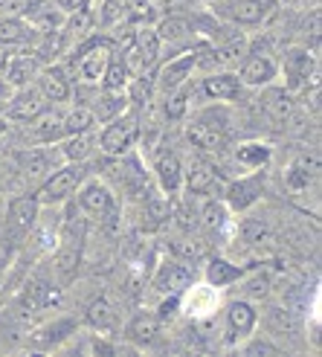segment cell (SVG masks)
Instances as JSON below:
<instances>
[{
    "label": "cell",
    "instance_id": "6da1fadb",
    "mask_svg": "<svg viewBox=\"0 0 322 357\" xmlns=\"http://www.w3.org/2000/svg\"><path fill=\"white\" fill-rule=\"evenodd\" d=\"M139 139V119L134 114H119L111 119V125L102 131L99 146L105 154H128Z\"/></svg>",
    "mask_w": 322,
    "mask_h": 357
},
{
    "label": "cell",
    "instance_id": "7a4b0ae2",
    "mask_svg": "<svg viewBox=\"0 0 322 357\" xmlns=\"http://www.w3.org/2000/svg\"><path fill=\"white\" fill-rule=\"evenodd\" d=\"M84 174L87 169L82 163H70V166H61L56 169L49 177H44V183L38 189V201L44 204H59L64 198H70L82 183H84Z\"/></svg>",
    "mask_w": 322,
    "mask_h": 357
},
{
    "label": "cell",
    "instance_id": "3957f363",
    "mask_svg": "<svg viewBox=\"0 0 322 357\" xmlns=\"http://www.w3.org/2000/svg\"><path fill=\"white\" fill-rule=\"evenodd\" d=\"M189 142L198 149H206V151H218L224 142H227V131H224V116L218 114L215 116V111H204L198 119H194L189 125L186 131Z\"/></svg>",
    "mask_w": 322,
    "mask_h": 357
},
{
    "label": "cell",
    "instance_id": "277c9868",
    "mask_svg": "<svg viewBox=\"0 0 322 357\" xmlns=\"http://www.w3.org/2000/svg\"><path fill=\"white\" fill-rule=\"evenodd\" d=\"M111 61V44L107 41H91L79 50V76L84 82H102V73Z\"/></svg>",
    "mask_w": 322,
    "mask_h": 357
},
{
    "label": "cell",
    "instance_id": "5b68a950",
    "mask_svg": "<svg viewBox=\"0 0 322 357\" xmlns=\"http://www.w3.org/2000/svg\"><path fill=\"white\" fill-rule=\"evenodd\" d=\"M192 282H194V271H192L189 264H181V261H166V264L157 271V276H154V288H157L160 294L181 296Z\"/></svg>",
    "mask_w": 322,
    "mask_h": 357
},
{
    "label": "cell",
    "instance_id": "8992f818",
    "mask_svg": "<svg viewBox=\"0 0 322 357\" xmlns=\"http://www.w3.org/2000/svg\"><path fill=\"white\" fill-rule=\"evenodd\" d=\"M279 73V67L270 56H259V52H253V56H247L241 61V82L244 84H253V87H261V84H270Z\"/></svg>",
    "mask_w": 322,
    "mask_h": 357
},
{
    "label": "cell",
    "instance_id": "52a82bcc",
    "mask_svg": "<svg viewBox=\"0 0 322 357\" xmlns=\"http://www.w3.org/2000/svg\"><path fill=\"white\" fill-rule=\"evenodd\" d=\"M160 56V38H157V32L154 29H139L134 32V41H131V56L125 59V64H131L137 61L142 70L151 67Z\"/></svg>",
    "mask_w": 322,
    "mask_h": 357
},
{
    "label": "cell",
    "instance_id": "ba28073f",
    "mask_svg": "<svg viewBox=\"0 0 322 357\" xmlns=\"http://www.w3.org/2000/svg\"><path fill=\"white\" fill-rule=\"evenodd\" d=\"M41 91H35V87H26V91L21 93H12L9 105H6V111L9 119H21V122H29L32 116H38L44 111V102H41Z\"/></svg>",
    "mask_w": 322,
    "mask_h": 357
},
{
    "label": "cell",
    "instance_id": "9c48e42d",
    "mask_svg": "<svg viewBox=\"0 0 322 357\" xmlns=\"http://www.w3.org/2000/svg\"><path fill=\"white\" fill-rule=\"evenodd\" d=\"M261 111L267 114V119L273 125H284L293 114V99L284 87H270V91H264V96H261Z\"/></svg>",
    "mask_w": 322,
    "mask_h": 357
},
{
    "label": "cell",
    "instance_id": "30bf717a",
    "mask_svg": "<svg viewBox=\"0 0 322 357\" xmlns=\"http://www.w3.org/2000/svg\"><path fill=\"white\" fill-rule=\"evenodd\" d=\"M194 59H198V52H186V56L169 61L163 70H160V87L169 91V93L177 91V87H183L189 82L192 67H198V64H194Z\"/></svg>",
    "mask_w": 322,
    "mask_h": 357
},
{
    "label": "cell",
    "instance_id": "8fae6325",
    "mask_svg": "<svg viewBox=\"0 0 322 357\" xmlns=\"http://www.w3.org/2000/svg\"><path fill=\"white\" fill-rule=\"evenodd\" d=\"M79 204H82L84 212H91V215H96V218H105V215L114 212V195L102 183H87L79 195Z\"/></svg>",
    "mask_w": 322,
    "mask_h": 357
},
{
    "label": "cell",
    "instance_id": "7c38bea8",
    "mask_svg": "<svg viewBox=\"0 0 322 357\" xmlns=\"http://www.w3.org/2000/svg\"><path fill=\"white\" fill-rule=\"evenodd\" d=\"M157 331H160V317L151 311H139L131 317L128 328H125V337L137 346H151L157 340Z\"/></svg>",
    "mask_w": 322,
    "mask_h": 357
},
{
    "label": "cell",
    "instance_id": "4fadbf2b",
    "mask_svg": "<svg viewBox=\"0 0 322 357\" xmlns=\"http://www.w3.org/2000/svg\"><path fill=\"white\" fill-rule=\"evenodd\" d=\"M154 169H157V181H160V186H163V192L171 195V192L181 189V183H183V169H181V160H177L174 151H160Z\"/></svg>",
    "mask_w": 322,
    "mask_h": 357
},
{
    "label": "cell",
    "instance_id": "5bb4252c",
    "mask_svg": "<svg viewBox=\"0 0 322 357\" xmlns=\"http://www.w3.org/2000/svg\"><path fill=\"white\" fill-rule=\"evenodd\" d=\"M311 70H314V56L308 50L291 47L288 52H284V73H288V79H291V87H299L311 76Z\"/></svg>",
    "mask_w": 322,
    "mask_h": 357
},
{
    "label": "cell",
    "instance_id": "9a60e30c",
    "mask_svg": "<svg viewBox=\"0 0 322 357\" xmlns=\"http://www.w3.org/2000/svg\"><path fill=\"white\" fill-rule=\"evenodd\" d=\"M227 15L236 24L253 26V24H261L264 21L267 3H264V0H229V3H227Z\"/></svg>",
    "mask_w": 322,
    "mask_h": 357
},
{
    "label": "cell",
    "instance_id": "2e32d148",
    "mask_svg": "<svg viewBox=\"0 0 322 357\" xmlns=\"http://www.w3.org/2000/svg\"><path fill=\"white\" fill-rule=\"evenodd\" d=\"M204 93L209 99H236L241 93V79L232 73H209L204 79Z\"/></svg>",
    "mask_w": 322,
    "mask_h": 357
},
{
    "label": "cell",
    "instance_id": "e0dca14e",
    "mask_svg": "<svg viewBox=\"0 0 322 357\" xmlns=\"http://www.w3.org/2000/svg\"><path fill=\"white\" fill-rule=\"evenodd\" d=\"M73 87H70V79L61 73V70H44L41 73V96L49 102H67Z\"/></svg>",
    "mask_w": 322,
    "mask_h": 357
},
{
    "label": "cell",
    "instance_id": "ac0fdd59",
    "mask_svg": "<svg viewBox=\"0 0 322 357\" xmlns=\"http://www.w3.org/2000/svg\"><path fill=\"white\" fill-rule=\"evenodd\" d=\"M227 326H229V334L232 337H244L253 331L256 326V311L250 302H232L229 311H227Z\"/></svg>",
    "mask_w": 322,
    "mask_h": 357
},
{
    "label": "cell",
    "instance_id": "d6986e66",
    "mask_svg": "<svg viewBox=\"0 0 322 357\" xmlns=\"http://www.w3.org/2000/svg\"><path fill=\"white\" fill-rule=\"evenodd\" d=\"M29 131H32V139H38V142H52V139L64 137L61 134V116L52 114V111H41L38 116H32Z\"/></svg>",
    "mask_w": 322,
    "mask_h": 357
},
{
    "label": "cell",
    "instance_id": "ffe728a7",
    "mask_svg": "<svg viewBox=\"0 0 322 357\" xmlns=\"http://www.w3.org/2000/svg\"><path fill=\"white\" fill-rule=\"evenodd\" d=\"M259 195H261V181L259 177H250V181H238V183H232L227 189V198L229 204L236 206V209H247V206H253L259 201Z\"/></svg>",
    "mask_w": 322,
    "mask_h": 357
},
{
    "label": "cell",
    "instance_id": "44dd1931",
    "mask_svg": "<svg viewBox=\"0 0 322 357\" xmlns=\"http://www.w3.org/2000/svg\"><path fill=\"white\" fill-rule=\"evenodd\" d=\"M96 125V114L93 108H87V105H76L73 111L67 116H61V134L70 137V134H82V131H93Z\"/></svg>",
    "mask_w": 322,
    "mask_h": 357
},
{
    "label": "cell",
    "instance_id": "7402d4cb",
    "mask_svg": "<svg viewBox=\"0 0 322 357\" xmlns=\"http://www.w3.org/2000/svg\"><path fill=\"white\" fill-rule=\"evenodd\" d=\"M9 218L17 229H29L38 218V198H32V195H24V198H15L9 204Z\"/></svg>",
    "mask_w": 322,
    "mask_h": 357
},
{
    "label": "cell",
    "instance_id": "603a6c76",
    "mask_svg": "<svg viewBox=\"0 0 322 357\" xmlns=\"http://www.w3.org/2000/svg\"><path fill=\"white\" fill-rule=\"evenodd\" d=\"M157 32V38L160 41H169V44H181V41H189L192 38V24L186 21V17H177V15H171V17H166V21H160V26L154 29Z\"/></svg>",
    "mask_w": 322,
    "mask_h": 357
},
{
    "label": "cell",
    "instance_id": "cb8c5ba5",
    "mask_svg": "<svg viewBox=\"0 0 322 357\" xmlns=\"http://www.w3.org/2000/svg\"><path fill=\"white\" fill-rule=\"evenodd\" d=\"M215 183H218V172H215L209 163H194V166L189 169V174H186V186H189V192H194V195L212 192Z\"/></svg>",
    "mask_w": 322,
    "mask_h": 357
},
{
    "label": "cell",
    "instance_id": "d4e9b609",
    "mask_svg": "<svg viewBox=\"0 0 322 357\" xmlns=\"http://www.w3.org/2000/svg\"><path fill=\"white\" fill-rule=\"evenodd\" d=\"M93 146H96V134H93V131H82V134H70L61 149H64V157H67V160H73V163H82L84 157H91Z\"/></svg>",
    "mask_w": 322,
    "mask_h": 357
},
{
    "label": "cell",
    "instance_id": "484cf974",
    "mask_svg": "<svg viewBox=\"0 0 322 357\" xmlns=\"http://www.w3.org/2000/svg\"><path fill=\"white\" fill-rule=\"evenodd\" d=\"M241 279V267L229 264L224 259H212L209 267H206V282L215 284V288H224V284H232Z\"/></svg>",
    "mask_w": 322,
    "mask_h": 357
},
{
    "label": "cell",
    "instance_id": "4316f807",
    "mask_svg": "<svg viewBox=\"0 0 322 357\" xmlns=\"http://www.w3.org/2000/svg\"><path fill=\"white\" fill-rule=\"evenodd\" d=\"M87 323H91L93 328H99V331L114 328V326H116V311H114V305H111V302H107L105 296L93 299L91 308H87Z\"/></svg>",
    "mask_w": 322,
    "mask_h": 357
},
{
    "label": "cell",
    "instance_id": "83f0119b",
    "mask_svg": "<svg viewBox=\"0 0 322 357\" xmlns=\"http://www.w3.org/2000/svg\"><path fill=\"white\" fill-rule=\"evenodd\" d=\"M128 76H131V67L125 64V59L111 56V61H107L105 73H102L105 91H125V87H128Z\"/></svg>",
    "mask_w": 322,
    "mask_h": 357
},
{
    "label": "cell",
    "instance_id": "f1b7e54d",
    "mask_svg": "<svg viewBox=\"0 0 322 357\" xmlns=\"http://www.w3.org/2000/svg\"><path fill=\"white\" fill-rule=\"evenodd\" d=\"M79 241L76 244H67V247H61L59 250V256L52 259V267H56V273H59V279L61 282H70L76 276V271H79Z\"/></svg>",
    "mask_w": 322,
    "mask_h": 357
},
{
    "label": "cell",
    "instance_id": "f546056e",
    "mask_svg": "<svg viewBox=\"0 0 322 357\" xmlns=\"http://www.w3.org/2000/svg\"><path fill=\"white\" fill-rule=\"evenodd\" d=\"M35 73H38V61H35V56H17V59H12V64H9V73H6V84H12V87H24Z\"/></svg>",
    "mask_w": 322,
    "mask_h": 357
},
{
    "label": "cell",
    "instance_id": "4dcf8cb0",
    "mask_svg": "<svg viewBox=\"0 0 322 357\" xmlns=\"http://www.w3.org/2000/svg\"><path fill=\"white\" fill-rule=\"evenodd\" d=\"M26 24L21 17H9V15H0V47H15V44H24L26 41Z\"/></svg>",
    "mask_w": 322,
    "mask_h": 357
},
{
    "label": "cell",
    "instance_id": "1f68e13d",
    "mask_svg": "<svg viewBox=\"0 0 322 357\" xmlns=\"http://www.w3.org/2000/svg\"><path fill=\"white\" fill-rule=\"evenodd\" d=\"M236 160L241 166L261 169V166L270 163V149H267L264 142H244V146H238V151H236Z\"/></svg>",
    "mask_w": 322,
    "mask_h": 357
},
{
    "label": "cell",
    "instance_id": "d6a6232c",
    "mask_svg": "<svg viewBox=\"0 0 322 357\" xmlns=\"http://www.w3.org/2000/svg\"><path fill=\"white\" fill-rule=\"evenodd\" d=\"M212 56H215V67H232V64L244 61V56H247V41H244V38H229L224 47L212 50Z\"/></svg>",
    "mask_w": 322,
    "mask_h": 357
},
{
    "label": "cell",
    "instance_id": "836d02e7",
    "mask_svg": "<svg viewBox=\"0 0 322 357\" xmlns=\"http://www.w3.org/2000/svg\"><path fill=\"white\" fill-rule=\"evenodd\" d=\"M125 102H128V96H125V91H105L102 93V105H96L93 114L99 119H114L125 111Z\"/></svg>",
    "mask_w": 322,
    "mask_h": 357
},
{
    "label": "cell",
    "instance_id": "e575fe53",
    "mask_svg": "<svg viewBox=\"0 0 322 357\" xmlns=\"http://www.w3.org/2000/svg\"><path fill=\"white\" fill-rule=\"evenodd\" d=\"M21 169L29 181H44L49 174V160L44 151H29V154H21Z\"/></svg>",
    "mask_w": 322,
    "mask_h": 357
},
{
    "label": "cell",
    "instance_id": "d590c367",
    "mask_svg": "<svg viewBox=\"0 0 322 357\" xmlns=\"http://www.w3.org/2000/svg\"><path fill=\"white\" fill-rule=\"evenodd\" d=\"M146 218H148L151 227H160L166 218H171L169 201H163V198H146Z\"/></svg>",
    "mask_w": 322,
    "mask_h": 357
},
{
    "label": "cell",
    "instance_id": "8d00e7d4",
    "mask_svg": "<svg viewBox=\"0 0 322 357\" xmlns=\"http://www.w3.org/2000/svg\"><path fill=\"white\" fill-rule=\"evenodd\" d=\"M186 99H189L186 84H183V87H177V91H171V96H169V102H166V116H171V119L183 116V111H186Z\"/></svg>",
    "mask_w": 322,
    "mask_h": 357
},
{
    "label": "cell",
    "instance_id": "74e56055",
    "mask_svg": "<svg viewBox=\"0 0 322 357\" xmlns=\"http://www.w3.org/2000/svg\"><path fill=\"white\" fill-rule=\"evenodd\" d=\"M201 221H204L206 229H218V227L224 224V206L215 204V201H209V204L204 206V212H201Z\"/></svg>",
    "mask_w": 322,
    "mask_h": 357
},
{
    "label": "cell",
    "instance_id": "f35d334b",
    "mask_svg": "<svg viewBox=\"0 0 322 357\" xmlns=\"http://www.w3.org/2000/svg\"><path fill=\"white\" fill-rule=\"evenodd\" d=\"M93 26V15H91V9H76L73 15H70V24H67V32H87Z\"/></svg>",
    "mask_w": 322,
    "mask_h": 357
},
{
    "label": "cell",
    "instance_id": "ab89813d",
    "mask_svg": "<svg viewBox=\"0 0 322 357\" xmlns=\"http://www.w3.org/2000/svg\"><path fill=\"white\" fill-rule=\"evenodd\" d=\"M35 0H0V15H9V17H21L26 12H32Z\"/></svg>",
    "mask_w": 322,
    "mask_h": 357
},
{
    "label": "cell",
    "instance_id": "60d3db41",
    "mask_svg": "<svg viewBox=\"0 0 322 357\" xmlns=\"http://www.w3.org/2000/svg\"><path fill=\"white\" fill-rule=\"evenodd\" d=\"M241 236H244L247 244H261V241H267V229L261 224H256V221H247L241 227Z\"/></svg>",
    "mask_w": 322,
    "mask_h": 357
},
{
    "label": "cell",
    "instance_id": "b9f144b4",
    "mask_svg": "<svg viewBox=\"0 0 322 357\" xmlns=\"http://www.w3.org/2000/svg\"><path fill=\"white\" fill-rule=\"evenodd\" d=\"M270 326L279 328V331H293V328H296V319L291 317V311L273 308V311H270Z\"/></svg>",
    "mask_w": 322,
    "mask_h": 357
},
{
    "label": "cell",
    "instance_id": "7bdbcfd3",
    "mask_svg": "<svg viewBox=\"0 0 322 357\" xmlns=\"http://www.w3.org/2000/svg\"><path fill=\"white\" fill-rule=\"evenodd\" d=\"M174 253L177 256H186V259H201L204 256V247L194 244V241H174Z\"/></svg>",
    "mask_w": 322,
    "mask_h": 357
},
{
    "label": "cell",
    "instance_id": "ee69618b",
    "mask_svg": "<svg viewBox=\"0 0 322 357\" xmlns=\"http://www.w3.org/2000/svg\"><path fill=\"white\" fill-rule=\"evenodd\" d=\"M125 6L131 9V15H134V17H148V12H151L148 0H125Z\"/></svg>",
    "mask_w": 322,
    "mask_h": 357
},
{
    "label": "cell",
    "instance_id": "f6af8a7d",
    "mask_svg": "<svg viewBox=\"0 0 322 357\" xmlns=\"http://www.w3.org/2000/svg\"><path fill=\"white\" fill-rule=\"evenodd\" d=\"M247 354H282L276 346H270V343H253V346H247Z\"/></svg>",
    "mask_w": 322,
    "mask_h": 357
},
{
    "label": "cell",
    "instance_id": "bcb514c9",
    "mask_svg": "<svg viewBox=\"0 0 322 357\" xmlns=\"http://www.w3.org/2000/svg\"><path fill=\"white\" fill-rule=\"evenodd\" d=\"M174 308H177V296H169L163 305H160V314H157V317H160V319H169V317L174 314Z\"/></svg>",
    "mask_w": 322,
    "mask_h": 357
},
{
    "label": "cell",
    "instance_id": "7dc6e473",
    "mask_svg": "<svg viewBox=\"0 0 322 357\" xmlns=\"http://www.w3.org/2000/svg\"><path fill=\"white\" fill-rule=\"evenodd\" d=\"M9 99H12V84H0V114L6 111Z\"/></svg>",
    "mask_w": 322,
    "mask_h": 357
},
{
    "label": "cell",
    "instance_id": "c3c4849f",
    "mask_svg": "<svg viewBox=\"0 0 322 357\" xmlns=\"http://www.w3.org/2000/svg\"><path fill=\"white\" fill-rule=\"evenodd\" d=\"M59 6L67 9V12H76V9H84L87 0H59Z\"/></svg>",
    "mask_w": 322,
    "mask_h": 357
},
{
    "label": "cell",
    "instance_id": "681fc988",
    "mask_svg": "<svg viewBox=\"0 0 322 357\" xmlns=\"http://www.w3.org/2000/svg\"><path fill=\"white\" fill-rule=\"evenodd\" d=\"M3 131H6V125H3V122H0V137H3Z\"/></svg>",
    "mask_w": 322,
    "mask_h": 357
},
{
    "label": "cell",
    "instance_id": "f907efd6",
    "mask_svg": "<svg viewBox=\"0 0 322 357\" xmlns=\"http://www.w3.org/2000/svg\"><path fill=\"white\" fill-rule=\"evenodd\" d=\"M212 3H221V0H212Z\"/></svg>",
    "mask_w": 322,
    "mask_h": 357
}]
</instances>
